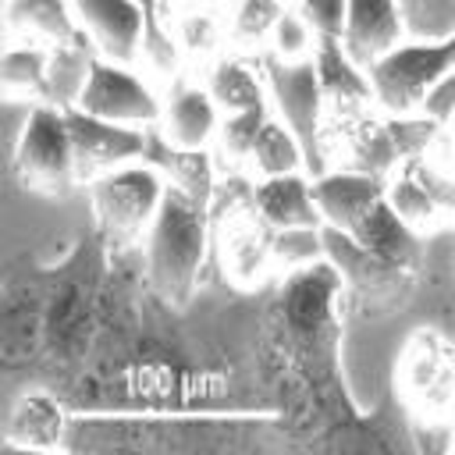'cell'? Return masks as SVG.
<instances>
[{
    "label": "cell",
    "mask_w": 455,
    "mask_h": 455,
    "mask_svg": "<svg viewBox=\"0 0 455 455\" xmlns=\"http://www.w3.org/2000/svg\"><path fill=\"white\" fill-rule=\"evenodd\" d=\"M203 249H206V206H199L178 185H167L149 231V284L164 302L181 306L192 295Z\"/></svg>",
    "instance_id": "1"
},
{
    "label": "cell",
    "mask_w": 455,
    "mask_h": 455,
    "mask_svg": "<svg viewBox=\"0 0 455 455\" xmlns=\"http://www.w3.org/2000/svg\"><path fill=\"white\" fill-rule=\"evenodd\" d=\"M448 71H455V36L437 43L419 39L412 46H395L377 64H370V82L387 110L405 114L419 107Z\"/></svg>",
    "instance_id": "2"
},
{
    "label": "cell",
    "mask_w": 455,
    "mask_h": 455,
    "mask_svg": "<svg viewBox=\"0 0 455 455\" xmlns=\"http://www.w3.org/2000/svg\"><path fill=\"white\" fill-rule=\"evenodd\" d=\"M160 199H164V185L149 164L110 171V174L96 178L92 181V206H96L103 242L110 249L128 245L146 228V220L156 217Z\"/></svg>",
    "instance_id": "3"
},
{
    "label": "cell",
    "mask_w": 455,
    "mask_h": 455,
    "mask_svg": "<svg viewBox=\"0 0 455 455\" xmlns=\"http://www.w3.org/2000/svg\"><path fill=\"white\" fill-rule=\"evenodd\" d=\"M267 82L274 89V100L281 107V117L288 132L299 139L306 167L313 178L323 174V149H320V78H316V60H284V57H267L263 60Z\"/></svg>",
    "instance_id": "4"
},
{
    "label": "cell",
    "mask_w": 455,
    "mask_h": 455,
    "mask_svg": "<svg viewBox=\"0 0 455 455\" xmlns=\"http://www.w3.org/2000/svg\"><path fill=\"white\" fill-rule=\"evenodd\" d=\"M14 171L25 188L39 192H64L75 181V146L60 107H32L28 128L14 156Z\"/></svg>",
    "instance_id": "5"
},
{
    "label": "cell",
    "mask_w": 455,
    "mask_h": 455,
    "mask_svg": "<svg viewBox=\"0 0 455 455\" xmlns=\"http://www.w3.org/2000/svg\"><path fill=\"white\" fill-rule=\"evenodd\" d=\"M323 235V256L345 274V281L352 284L355 299L363 306L373 309H405L409 295H412V277L409 270L373 256L370 249H363L348 231L341 228H320Z\"/></svg>",
    "instance_id": "6"
},
{
    "label": "cell",
    "mask_w": 455,
    "mask_h": 455,
    "mask_svg": "<svg viewBox=\"0 0 455 455\" xmlns=\"http://www.w3.org/2000/svg\"><path fill=\"white\" fill-rule=\"evenodd\" d=\"M64 117L75 146V178H103V171L146 156V132L139 128L103 121L78 107L64 110Z\"/></svg>",
    "instance_id": "7"
},
{
    "label": "cell",
    "mask_w": 455,
    "mask_h": 455,
    "mask_svg": "<svg viewBox=\"0 0 455 455\" xmlns=\"http://www.w3.org/2000/svg\"><path fill=\"white\" fill-rule=\"evenodd\" d=\"M78 110L96 114L103 121H117V124L153 121L156 117V100L149 96V89L135 75H128V71H121L107 60H92V71H89L85 92L78 100Z\"/></svg>",
    "instance_id": "8"
},
{
    "label": "cell",
    "mask_w": 455,
    "mask_h": 455,
    "mask_svg": "<svg viewBox=\"0 0 455 455\" xmlns=\"http://www.w3.org/2000/svg\"><path fill=\"white\" fill-rule=\"evenodd\" d=\"M402 32L405 25L395 0H348L341 46L355 68H370L384 53H391Z\"/></svg>",
    "instance_id": "9"
},
{
    "label": "cell",
    "mask_w": 455,
    "mask_h": 455,
    "mask_svg": "<svg viewBox=\"0 0 455 455\" xmlns=\"http://www.w3.org/2000/svg\"><path fill=\"white\" fill-rule=\"evenodd\" d=\"M352 238L363 249H370L373 256H380V259H387V263H395L402 270H416L423 263V256H427L423 238L409 228L405 217H398V210L387 203V196H380L370 206V213L352 231Z\"/></svg>",
    "instance_id": "10"
},
{
    "label": "cell",
    "mask_w": 455,
    "mask_h": 455,
    "mask_svg": "<svg viewBox=\"0 0 455 455\" xmlns=\"http://www.w3.org/2000/svg\"><path fill=\"white\" fill-rule=\"evenodd\" d=\"M384 196V178L373 174H320L313 181V199L320 217L341 231H355L359 220L370 213V206Z\"/></svg>",
    "instance_id": "11"
},
{
    "label": "cell",
    "mask_w": 455,
    "mask_h": 455,
    "mask_svg": "<svg viewBox=\"0 0 455 455\" xmlns=\"http://www.w3.org/2000/svg\"><path fill=\"white\" fill-rule=\"evenodd\" d=\"M100 50L114 60H132L142 43V4L135 0H75Z\"/></svg>",
    "instance_id": "12"
},
{
    "label": "cell",
    "mask_w": 455,
    "mask_h": 455,
    "mask_svg": "<svg viewBox=\"0 0 455 455\" xmlns=\"http://www.w3.org/2000/svg\"><path fill=\"white\" fill-rule=\"evenodd\" d=\"M142 164H149L153 171H167L171 185H178L199 206L210 210V203H213V171H210V156L203 149L164 142L160 132H146V156H142Z\"/></svg>",
    "instance_id": "13"
},
{
    "label": "cell",
    "mask_w": 455,
    "mask_h": 455,
    "mask_svg": "<svg viewBox=\"0 0 455 455\" xmlns=\"http://www.w3.org/2000/svg\"><path fill=\"white\" fill-rule=\"evenodd\" d=\"M316 78H320V96L331 110L338 114H355L370 100V82L359 75V68L348 60L341 39L334 36H316Z\"/></svg>",
    "instance_id": "14"
},
{
    "label": "cell",
    "mask_w": 455,
    "mask_h": 455,
    "mask_svg": "<svg viewBox=\"0 0 455 455\" xmlns=\"http://www.w3.org/2000/svg\"><path fill=\"white\" fill-rule=\"evenodd\" d=\"M256 213L274 228H316L320 224V210L313 199V185H306L299 174H277L267 178L256 192H252Z\"/></svg>",
    "instance_id": "15"
},
{
    "label": "cell",
    "mask_w": 455,
    "mask_h": 455,
    "mask_svg": "<svg viewBox=\"0 0 455 455\" xmlns=\"http://www.w3.org/2000/svg\"><path fill=\"white\" fill-rule=\"evenodd\" d=\"M92 46L85 39V32H78L71 43H57V50L50 53V68H46V100L60 110L78 107L89 71H92Z\"/></svg>",
    "instance_id": "16"
},
{
    "label": "cell",
    "mask_w": 455,
    "mask_h": 455,
    "mask_svg": "<svg viewBox=\"0 0 455 455\" xmlns=\"http://www.w3.org/2000/svg\"><path fill=\"white\" fill-rule=\"evenodd\" d=\"M167 132L178 146L199 149L213 132V100L199 89H181L167 107Z\"/></svg>",
    "instance_id": "17"
},
{
    "label": "cell",
    "mask_w": 455,
    "mask_h": 455,
    "mask_svg": "<svg viewBox=\"0 0 455 455\" xmlns=\"http://www.w3.org/2000/svg\"><path fill=\"white\" fill-rule=\"evenodd\" d=\"M7 21L14 28H36L57 43H71L82 28H75L71 11L64 0H11L7 4Z\"/></svg>",
    "instance_id": "18"
},
{
    "label": "cell",
    "mask_w": 455,
    "mask_h": 455,
    "mask_svg": "<svg viewBox=\"0 0 455 455\" xmlns=\"http://www.w3.org/2000/svg\"><path fill=\"white\" fill-rule=\"evenodd\" d=\"M252 160H256V167H259L267 178L295 174V171H299V164H306L299 139L288 132V124H277V121H267V124L259 128V135H256V149H252Z\"/></svg>",
    "instance_id": "19"
},
{
    "label": "cell",
    "mask_w": 455,
    "mask_h": 455,
    "mask_svg": "<svg viewBox=\"0 0 455 455\" xmlns=\"http://www.w3.org/2000/svg\"><path fill=\"white\" fill-rule=\"evenodd\" d=\"M398 14L405 32L423 43L455 36V0H398Z\"/></svg>",
    "instance_id": "20"
},
{
    "label": "cell",
    "mask_w": 455,
    "mask_h": 455,
    "mask_svg": "<svg viewBox=\"0 0 455 455\" xmlns=\"http://www.w3.org/2000/svg\"><path fill=\"white\" fill-rule=\"evenodd\" d=\"M210 92L224 110H252L263 107V92L256 85V78L238 64V60H220L213 78H210Z\"/></svg>",
    "instance_id": "21"
},
{
    "label": "cell",
    "mask_w": 455,
    "mask_h": 455,
    "mask_svg": "<svg viewBox=\"0 0 455 455\" xmlns=\"http://www.w3.org/2000/svg\"><path fill=\"white\" fill-rule=\"evenodd\" d=\"M398 160H402V153H398V146L387 132V121L384 124H366L355 135V171L359 174L384 178Z\"/></svg>",
    "instance_id": "22"
},
{
    "label": "cell",
    "mask_w": 455,
    "mask_h": 455,
    "mask_svg": "<svg viewBox=\"0 0 455 455\" xmlns=\"http://www.w3.org/2000/svg\"><path fill=\"white\" fill-rule=\"evenodd\" d=\"M139 50L164 75H171L178 68V46L160 25V0H142V43H139Z\"/></svg>",
    "instance_id": "23"
},
{
    "label": "cell",
    "mask_w": 455,
    "mask_h": 455,
    "mask_svg": "<svg viewBox=\"0 0 455 455\" xmlns=\"http://www.w3.org/2000/svg\"><path fill=\"white\" fill-rule=\"evenodd\" d=\"M267 124V107H252V110H238L235 117H228V124L220 128V146L231 160H245L256 149V135Z\"/></svg>",
    "instance_id": "24"
},
{
    "label": "cell",
    "mask_w": 455,
    "mask_h": 455,
    "mask_svg": "<svg viewBox=\"0 0 455 455\" xmlns=\"http://www.w3.org/2000/svg\"><path fill=\"white\" fill-rule=\"evenodd\" d=\"M46 68H50V57L39 53V50H11L4 57V82L7 85H18V89H32V92H43L46 96Z\"/></svg>",
    "instance_id": "25"
},
{
    "label": "cell",
    "mask_w": 455,
    "mask_h": 455,
    "mask_svg": "<svg viewBox=\"0 0 455 455\" xmlns=\"http://www.w3.org/2000/svg\"><path fill=\"white\" fill-rule=\"evenodd\" d=\"M270 252H274L277 259H284V263H306V259L323 256L320 224H316V228H281V231H274Z\"/></svg>",
    "instance_id": "26"
},
{
    "label": "cell",
    "mask_w": 455,
    "mask_h": 455,
    "mask_svg": "<svg viewBox=\"0 0 455 455\" xmlns=\"http://www.w3.org/2000/svg\"><path fill=\"white\" fill-rule=\"evenodd\" d=\"M387 203L398 210V217H405L409 224H416V220H427V217H434V199L427 196V188L416 181V174L405 167V174L391 185V196H387Z\"/></svg>",
    "instance_id": "27"
},
{
    "label": "cell",
    "mask_w": 455,
    "mask_h": 455,
    "mask_svg": "<svg viewBox=\"0 0 455 455\" xmlns=\"http://www.w3.org/2000/svg\"><path fill=\"white\" fill-rule=\"evenodd\" d=\"M434 128H437V121L427 117V114H423V117H395V121H387V132H391V139H395L402 160H412V156L430 142Z\"/></svg>",
    "instance_id": "28"
},
{
    "label": "cell",
    "mask_w": 455,
    "mask_h": 455,
    "mask_svg": "<svg viewBox=\"0 0 455 455\" xmlns=\"http://www.w3.org/2000/svg\"><path fill=\"white\" fill-rule=\"evenodd\" d=\"M345 11H348V0H302V21L316 36L341 39V32H345Z\"/></svg>",
    "instance_id": "29"
},
{
    "label": "cell",
    "mask_w": 455,
    "mask_h": 455,
    "mask_svg": "<svg viewBox=\"0 0 455 455\" xmlns=\"http://www.w3.org/2000/svg\"><path fill=\"white\" fill-rule=\"evenodd\" d=\"M281 4L277 0H242L238 4V21L235 32L238 39H259L267 28H274V21L281 18Z\"/></svg>",
    "instance_id": "30"
},
{
    "label": "cell",
    "mask_w": 455,
    "mask_h": 455,
    "mask_svg": "<svg viewBox=\"0 0 455 455\" xmlns=\"http://www.w3.org/2000/svg\"><path fill=\"white\" fill-rule=\"evenodd\" d=\"M409 171L416 174V181L427 188V196L434 199V206L437 210H455V181H448L441 171H434L430 164H423V160H409Z\"/></svg>",
    "instance_id": "31"
},
{
    "label": "cell",
    "mask_w": 455,
    "mask_h": 455,
    "mask_svg": "<svg viewBox=\"0 0 455 455\" xmlns=\"http://www.w3.org/2000/svg\"><path fill=\"white\" fill-rule=\"evenodd\" d=\"M306 43H309V32H306V21H302V18L281 14V18L274 21V46H277V53H281L284 60L299 57V53L306 50Z\"/></svg>",
    "instance_id": "32"
},
{
    "label": "cell",
    "mask_w": 455,
    "mask_h": 455,
    "mask_svg": "<svg viewBox=\"0 0 455 455\" xmlns=\"http://www.w3.org/2000/svg\"><path fill=\"white\" fill-rule=\"evenodd\" d=\"M419 107H423L427 117H434V121H448V117L455 114V71H448V75L427 92V100H423Z\"/></svg>",
    "instance_id": "33"
},
{
    "label": "cell",
    "mask_w": 455,
    "mask_h": 455,
    "mask_svg": "<svg viewBox=\"0 0 455 455\" xmlns=\"http://www.w3.org/2000/svg\"><path fill=\"white\" fill-rule=\"evenodd\" d=\"M28 117H32V110L28 107H14V103H7L4 107V132H7V160L14 164V156H18V146H21V135H25V128H28Z\"/></svg>",
    "instance_id": "34"
},
{
    "label": "cell",
    "mask_w": 455,
    "mask_h": 455,
    "mask_svg": "<svg viewBox=\"0 0 455 455\" xmlns=\"http://www.w3.org/2000/svg\"><path fill=\"white\" fill-rule=\"evenodd\" d=\"M185 36H188V46H192V50H206V46L213 43V25H210V18L192 14V18L185 21Z\"/></svg>",
    "instance_id": "35"
},
{
    "label": "cell",
    "mask_w": 455,
    "mask_h": 455,
    "mask_svg": "<svg viewBox=\"0 0 455 455\" xmlns=\"http://www.w3.org/2000/svg\"><path fill=\"white\" fill-rule=\"evenodd\" d=\"M451 366H455V352H451Z\"/></svg>",
    "instance_id": "36"
}]
</instances>
